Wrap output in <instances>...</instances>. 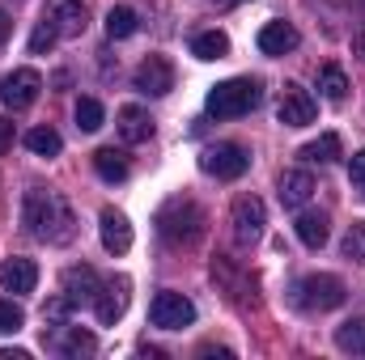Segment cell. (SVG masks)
Instances as JSON below:
<instances>
[{"label":"cell","mask_w":365,"mask_h":360,"mask_svg":"<svg viewBox=\"0 0 365 360\" xmlns=\"http://www.w3.org/2000/svg\"><path fill=\"white\" fill-rule=\"evenodd\" d=\"M21 221L26 229L47 242V246H64L77 238V216H73V203L56 191H43V186H30L26 199H21Z\"/></svg>","instance_id":"cell-1"},{"label":"cell","mask_w":365,"mask_h":360,"mask_svg":"<svg viewBox=\"0 0 365 360\" xmlns=\"http://www.w3.org/2000/svg\"><path fill=\"white\" fill-rule=\"evenodd\" d=\"M204 225H208V216H204V208H200L195 199H170V203L158 212V233H162L170 246H191V242H200Z\"/></svg>","instance_id":"cell-2"},{"label":"cell","mask_w":365,"mask_h":360,"mask_svg":"<svg viewBox=\"0 0 365 360\" xmlns=\"http://www.w3.org/2000/svg\"><path fill=\"white\" fill-rule=\"evenodd\" d=\"M259 102H264L259 81L234 77V81L212 85V93H208V115H212V119H242V115H251Z\"/></svg>","instance_id":"cell-3"},{"label":"cell","mask_w":365,"mask_h":360,"mask_svg":"<svg viewBox=\"0 0 365 360\" xmlns=\"http://www.w3.org/2000/svg\"><path fill=\"white\" fill-rule=\"evenodd\" d=\"M344 280L340 275H327V271H319V275H302L297 284H293V305L297 309H306V314H327V309H336V305H344Z\"/></svg>","instance_id":"cell-4"},{"label":"cell","mask_w":365,"mask_h":360,"mask_svg":"<svg viewBox=\"0 0 365 360\" xmlns=\"http://www.w3.org/2000/svg\"><path fill=\"white\" fill-rule=\"evenodd\" d=\"M200 166H204V174H212V179L234 182V179H242V174L251 170V153H247L242 144L225 140V144H212V149H204Z\"/></svg>","instance_id":"cell-5"},{"label":"cell","mask_w":365,"mask_h":360,"mask_svg":"<svg viewBox=\"0 0 365 360\" xmlns=\"http://www.w3.org/2000/svg\"><path fill=\"white\" fill-rule=\"evenodd\" d=\"M149 318H153V327H158V331H182V327H191V322H195V305H191L182 292L166 288V292H158V297H153Z\"/></svg>","instance_id":"cell-6"},{"label":"cell","mask_w":365,"mask_h":360,"mask_svg":"<svg viewBox=\"0 0 365 360\" xmlns=\"http://www.w3.org/2000/svg\"><path fill=\"white\" fill-rule=\"evenodd\" d=\"M264 225H268V208L259 195H238L234 199V238L238 246H255L264 238Z\"/></svg>","instance_id":"cell-7"},{"label":"cell","mask_w":365,"mask_h":360,"mask_svg":"<svg viewBox=\"0 0 365 360\" xmlns=\"http://www.w3.org/2000/svg\"><path fill=\"white\" fill-rule=\"evenodd\" d=\"M132 85L145 97H166V93L175 90V64L166 55H145L140 68L132 73Z\"/></svg>","instance_id":"cell-8"},{"label":"cell","mask_w":365,"mask_h":360,"mask_svg":"<svg viewBox=\"0 0 365 360\" xmlns=\"http://www.w3.org/2000/svg\"><path fill=\"white\" fill-rule=\"evenodd\" d=\"M314 115H319V102L310 97V90H302L297 81H284L276 119H280L284 127H306V123H314Z\"/></svg>","instance_id":"cell-9"},{"label":"cell","mask_w":365,"mask_h":360,"mask_svg":"<svg viewBox=\"0 0 365 360\" xmlns=\"http://www.w3.org/2000/svg\"><path fill=\"white\" fill-rule=\"evenodd\" d=\"M38 93H43V77H38L34 68H13V73L4 77V85H0V97H4L9 110H26V106H34Z\"/></svg>","instance_id":"cell-10"},{"label":"cell","mask_w":365,"mask_h":360,"mask_svg":"<svg viewBox=\"0 0 365 360\" xmlns=\"http://www.w3.org/2000/svg\"><path fill=\"white\" fill-rule=\"evenodd\" d=\"M43 21L60 34V38H77L86 30V0H47Z\"/></svg>","instance_id":"cell-11"},{"label":"cell","mask_w":365,"mask_h":360,"mask_svg":"<svg viewBox=\"0 0 365 360\" xmlns=\"http://www.w3.org/2000/svg\"><path fill=\"white\" fill-rule=\"evenodd\" d=\"M93 314H98L102 327H115V322L128 314V280H123V275H119V280H102V292H98V301H93Z\"/></svg>","instance_id":"cell-12"},{"label":"cell","mask_w":365,"mask_h":360,"mask_svg":"<svg viewBox=\"0 0 365 360\" xmlns=\"http://www.w3.org/2000/svg\"><path fill=\"white\" fill-rule=\"evenodd\" d=\"M60 288H64V297H68L73 305H93V301H98V292H102V280H98V271H93L90 263H81V268L64 271Z\"/></svg>","instance_id":"cell-13"},{"label":"cell","mask_w":365,"mask_h":360,"mask_svg":"<svg viewBox=\"0 0 365 360\" xmlns=\"http://www.w3.org/2000/svg\"><path fill=\"white\" fill-rule=\"evenodd\" d=\"M98 233H102L106 255H128V250H132V225H128L123 212L102 208V216H98Z\"/></svg>","instance_id":"cell-14"},{"label":"cell","mask_w":365,"mask_h":360,"mask_svg":"<svg viewBox=\"0 0 365 360\" xmlns=\"http://www.w3.org/2000/svg\"><path fill=\"white\" fill-rule=\"evenodd\" d=\"M47 348H51V352H60V356H90L93 348H98V339H93L90 331L73 327V322H60V327L51 331Z\"/></svg>","instance_id":"cell-15"},{"label":"cell","mask_w":365,"mask_h":360,"mask_svg":"<svg viewBox=\"0 0 365 360\" xmlns=\"http://www.w3.org/2000/svg\"><path fill=\"white\" fill-rule=\"evenodd\" d=\"M115 127H119V136H123L128 144H145V140L153 136V115H149L145 106H119Z\"/></svg>","instance_id":"cell-16"},{"label":"cell","mask_w":365,"mask_h":360,"mask_svg":"<svg viewBox=\"0 0 365 360\" xmlns=\"http://www.w3.org/2000/svg\"><path fill=\"white\" fill-rule=\"evenodd\" d=\"M38 284V268L30 259H4L0 263V288L4 292H34Z\"/></svg>","instance_id":"cell-17"},{"label":"cell","mask_w":365,"mask_h":360,"mask_svg":"<svg viewBox=\"0 0 365 360\" xmlns=\"http://www.w3.org/2000/svg\"><path fill=\"white\" fill-rule=\"evenodd\" d=\"M255 43H259V51H264V55H284V51H293V47L302 43V34H297L289 21H268V26L259 30V38H255Z\"/></svg>","instance_id":"cell-18"},{"label":"cell","mask_w":365,"mask_h":360,"mask_svg":"<svg viewBox=\"0 0 365 360\" xmlns=\"http://www.w3.org/2000/svg\"><path fill=\"white\" fill-rule=\"evenodd\" d=\"M276 191H280V203L284 208H306V199L314 195V179L306 170H284L280 182H276Z\"/></svg>","instance_id":"cell-19"},{"label":"cell","mask_w":365,"mask_h":360,"mask_svg":"<svg viewBox=\"0 0 365 360\" xmlns=\"http://www.w3.org/2000/svg\"><path fill=\"white\" fill-rule=\"evenodd\" d=\"M297 157H302V162H310V166H327V162H340V157H344V144H340V136H336V132H323V136H319V140H310Z\"/></svg>","instance_id":"cell-20"},{"label":"cell","mask_w":365,"mask_h":360,"mask_svg":"<svg viewBox=\"0 0 365 360\" xmlns=\"http://www.w3.org/2000/svg\"><path fill=\"white\" fill-rule=\"evenodd\" d=\"M293 229H297L302 246H310V250H319V246L331 238V225H327V216H323V212H302Z\"/></svg>","instance_id":"cell-21"},{"label":"cell","mask_w":365,"mask_h":360,"mask_svg":"<svg viewBox=\"0 0 365 360\" xmlns=\"http://www.w3.org/2000/svg\"><path fill=\"white\" fill-rule=\"evenodd\" d=\"M191 55L195 60H225L230 55V38L221 30H204V34L191 38Z\"/></svg>","instance_id":"cell-22"},{"label":"cell","mask_w":365,"mask_h":360,"mask_svg":"<svg viewBox=\"0 0 365 360\" xmlns=\"http://www.w3.org/2000/svg\"><path fill=\"white\" fill-rule=\"evenodd\" d=\"M93 170H98L102 182H123L128 179V157L115 153V149H98L93 153Z\"/></svg>","instance_id":"cell-23"},{"label":"cell","mask_w":365,"mask_h":360,"mask_svg":"<svg viewBox=\"0 0 365 360\" xmlns=\"http://www.w3.org/2000/svg\"><path fill=\"white\" fill-rule=\"evenodd\" d=\"M26 149H30L34 157H60L64 140H60L56 127H30V132H26Z\"/></svg>","instance_id":"cell-24"},{"label":"cell","mask_w":365,"mask_h":360,"mask_svg":"<svg viewBox=\"0 0 365 360\" xmlns=\"http://www.w3.org/2000/svg\"><path fill=\"white\" fill-rule=\"evenodd\" d=\"M336 348L349 356H365V318H349L344 327H336Z\"/></svg>","instance_id":"cell-25"},{"label":"cell","mask_w":365,"mask_h":360,"mask_svg":"<svg viewBox=\"0 0 365 360\" xmlns=\"http://www.w3.org/2000/svg\"><path fill=\"white\" fill-rule=\"evenodd\" d=\"M319 93H323L327 102H344V93H349V77H344L340 64H323V68H319Z\"/></svg>","instance_id":"cell-26"},{"label":"cell","mask_w":365,"mask_h":360,"mask_svg":"<svg viewBox=\"0 0 365 360\" xmlns=\"http://www.w3.org/2000/svg\"><path fill=\"white\" fill-rule=\"evenodd\" d=\"M136 26H140V17H136V9H128V4H115V9L106 13V34H110V38H132Z\"/></svg>","instance_id":"cell-27"},{"label":"cell","mask_w":365,"mask_h":360,"mask_svg":"<svg viewBox=\"0 0 365 360\" xmlns=\"http://www.w3.org/2000/svg\"><path fill=\"white\" fill-rule=\"evenodd\" d=\"M102 123H106L102 102H98V97H81V102H77V127H81V132H98Z\"/></svg>","instance_id":"cell-28"},{"label":"cell","mask_w":365,"mask_h":360,"mask_svg":"<svg viewBox=\"0 0 365 360\" xmlns=\"http://www.w3.org/2000/svg\"><path fill=\"white\" fill-rule=\"evenodd\" d=\"M344 259L349 263H365V221H353L344 233Z\"/></svg>","instance_id":"cell-29"},{"label":"cell","mask_w":365,"mask_h":360,"mask_svg":"<svg viewBox=\"0 0 365 360\" xmlns=\"http://www.w3.org/2000/svg\"><path fill=\"white\" fill-rule=\"evenodd\" d=\"M73 309H77V305L60 292V297H51V301L43 305V322H47V327H60V322H68V314H73Z\"/></svg>","instance_id":"cell-30"},{"label":"cell","mask_w":365,"mask_h":360,"mask_svg":"<svg viewBox=\"0 0 365 360\" xmlns=\"http://www.w3.org/2000/svg\"><path fill=\"white\" fill-rule=\"evenodd\" d=\"M21 322H26L21 305H13V301H4V297H0V335H17V331H21Z\"/></svg>","instance_id":"cell-31"},{"label":"cell","mask_w":365,"mask_h":360,"mask_svg":"<svg viewBox=\"0 0 365 360\" xmlns=\"http://www.w3.org/2000/svg\"><path fill=\"white\" fill-rule=\"evenodd\" d=\"M56 43H60V34L38 17V26H34V34H30V51H34V55H43V51H51Z\"/></svg>","instance_id":"cell-32"},{"label":"cell","mask_w":365,"mask_h":360,"mask_svg":"<svg viewBox=\"0 0 365 360\" xmlns=\"http://www.w3.org/2000/svg\"><path fill=\"white\" fill-rule=\"evenodd\" d=\"M349 179L357 182V186H365V149L349 157Z\"/></svg>","instance_id":"cell-33"},{"label":"cell","mask_w":365,"mask_h":360,"mask_svg":"<svg viewBox=\"0 0 365 360\" xmlns=\"http://www.w3.org/2000/svg\"><path fill=\"white\" fill-rule=\"evenodd\" d=\"M9 144H13V119L0 115V153H9Z\"/></svg>","instance_id":"cell-34"},{"label":"cell","mask_w":365,"mask_h":360,"mask_svg":"<svg viewBox=\"0 0 365 360\" xmlns=\"http://www.w3.org/2000/svg\"><path fill=\"white\" fill-rule=\"evenodd\" d=\"M9 34H13V21H9V13H4V9H0V47H4V43H9Z\"/></svg>","instance_id":"cell-35"},{"label":"cell","mask_w":365,"mask_h":360,"mask_svg":"<svg viewBox=\"0 0 365 360\" xmlns=\"http://www.w3.org/2000/svg\"><path fill=\"white\" fill-rule=\"evenodd\" d=\"M30 356V352H21V348H4V352H0V360H26Z\"/></svg>","instance_id":"cell-36"},{"label":"cell","mask_w":365,"mask_h":360,"mask_svg":"<svg viewBox=\"0 0 365 360\" xmlns=\"http://www.w3.org/2000/svg\"><path fill=\"white\" fill-rule=\"evenodd\" d=\"M353 51L365 60V30H357V34H353Z\"/></svg>","instance_id":"cell-37"},{"label":"cell","mask_w":365,"mask_h":360,"mask_svg":"<svg viewBox=\"0 0 365 360\" xmlns=\"http://www.w3.org/2000/svg\"><path fill=\"white\" fill-rule=\"evenodd\" d=\"M234 4H247V0H217V9H234Z\"/></svg>","instance_id":"cell-38"}]
</instances>
